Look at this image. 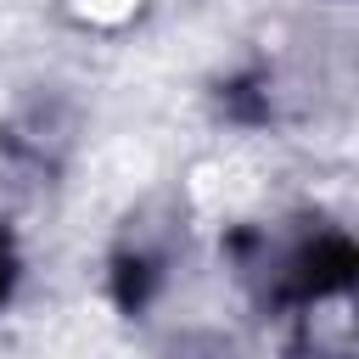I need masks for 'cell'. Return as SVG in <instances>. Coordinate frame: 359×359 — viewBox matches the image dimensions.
<instances>
[{"mask_svg":"<svg viewBox=\"0 0 359 359\" xmlns=\"http://www.w3.org/2000/svg\"><path fill=\"white\" fill-rule=\"evenodd\" d=\"M11 280H17V258H11V247L0 241V303L11 297Z\"/></svg>","mask_w":359,"mask_h":359,"instance_id":"cell-1","label":"cell"}]
</instances>
